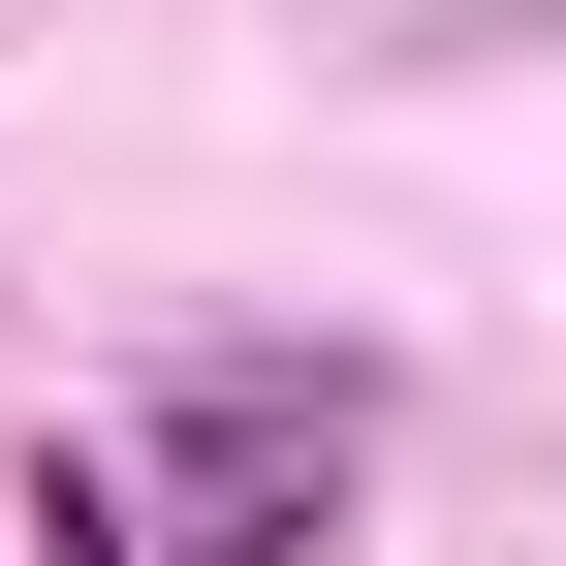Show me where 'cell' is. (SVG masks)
<instances>
[{"instance_id": "cell-1", "label": "cell", "mask_w": 566, "mask_h": 566, "mask_svg": "<svg viewBox=\"0 0 566 566\" xmlns=\"http://www.w3.org/2000/svg\"><path fill=\"white\" fill-rule=\"evenodd\" d=\"M32 566H158V535H126V472H32Z\"/></svg>"}]
</instances>
